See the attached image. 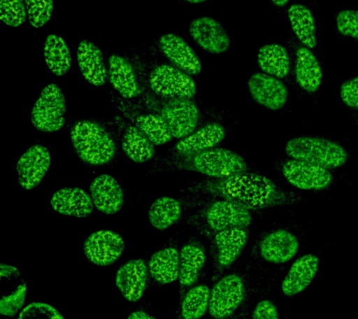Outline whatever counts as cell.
<instances>
[{"label":"cell","instance_id":"6da1fadb","mask_svg":"<svg viewBox=\"0 0 358 319\" xmlns=\"http://www.w3.org/2000/svg\"><path fill=\"white\" fill-rule=\"evenodd\" d=\"M194 187L198 192L234 201L248 210L268 208L292 201V196L267 176L248 171L228 178L209 179Z\"/></svg>","mask_w":358,"mask_h":319},{"label":"cell","instance_id":"7a4b0ae2","mask_svg":"<svg viewBox=\"0 0 358 319\" xmlns=\"http://www.w3.org/2000/svg\"><path fill=\"white\" fill-rule=\"evenodd\" d=\"M159 170L192 171L211 178H224L246 172L248 165L239 154L227 148H213L200 153L172 154L155 165Z\"/></svg>","mask_w":358,"mask_h":319},{"label":"cell","instance_id":"3957f363","mask_svg":"<svg viewBox=\"0 0 358 319\" xmlns=\"http://www.w3.org/2000/svg\"><path fill=\"white\" fill-rule=\"evenodd\" d=\"M70 139L80 160L100 166L110 162L116 154V145L110 134L92 120H80L73 125Z\"/></svg>","mask_w":358,"mask_h":319},{"label":"cell","instance_id":"277c9868","mask_svg":"<svg viewBox=\"0 0 358 319\" xmlns=\"http://www.w3.org/2000/svg\"><path fill=\"white\" fill-rule=\"evenodd\" d=\"M143 99L148 109L164 120L173 139H184L197 128L200 111L192 99L161 97L151 91L145 92Z\"/></svg>","mask_w":358,"mask_h":319},{"label":"cell","instance_id":"5b68a950","mask_svg":"<svg viewBox=\"0 0 358 319\" xmlns=\"http://www.w3.org/2000/svg\"><path fill=\"white\" fill-rule=\"evenodd\" d=\"M285 153L293 160L319 165L327 169L343 166L348 154L338 143L315 136H298L288 140Z\"/></svg>","mask_w":358,"mask_h":319},{"label":"cell","instance_id":"8992f818","mask_svg":"<svg viewBox=\"0 0 358 319\" xmlns=\"http://www.w3.org/2000/svg\"><path fill=\"white\" fill-rule=\"evenodd\" d=\"M66 100L55 83L45 86L34 104L31 120L34 127L43 133H55L66 123Z\"/></svg>","mask_w":358,"mask_h":319},{"label":"cell","instance_id":"52a82bcc","mask_svg":"<svg viewBox=\"0 0 358 319\" xmlns=\"http://www.w3.org/2000/svg\"><path fill=\"white\" fill-rule=\"evenodd\" d=\"M245 297V285L237 274L217 279L211 288L208 313L212 319H228L234 315Z\"/></svg>","mask_w":358,"mask_h":319},{"label":"cell","instance_id":"ba28073f","mask_svg":"<svg viewBox=\"0 0 358 319\" xmlns=\"http://www.w3.org/2000/svg\"><path fill=\"white\" fill-rule=\"evenodd\" d=\"M150 91L164 98L192 99L197 87L192 76L172 64H161L150 73Z\"/></svg>","mask_w":358,"mask_h":319},{"label":"cell","instance_id":"9c48e42d","mask_svg":"<svg viewBox=\"0 0 358 319\" xmlns=\"http://www.w3.org/2000/svg\"><path fill=\"white\" fill-rule=\"evenodd\" d=\"M83 249L86 259L92 264L106 267L120 260L124 252L125 242L117 232L101 229L86 238Z\"/></svg>","mask_w":358,"mask_h":319},{"label":"cell","instance_id":"30bf717a","mask_svg":"<svg viewBox=\"0 0 358 319\" xmlns=\"http://www.w3.org/2000/svg\"><path fill=\"white\" fill-rule=\"evenodd\" d=\"M50 165L49 150L42 145H34L25 150L16 164L17 178L22 190L35 189L43 180Z\"/></svg>","mask_w":358,"mask_h":319},{"label":"cell","instance_id":"8fae6325","mask_svg":"<svg viewBox=\"0 0 358 319\" xmlns=\"http://www.w3.org/2000/svg\"><path fill=\"white\" fill-rule=\"evenodd\" d=\"M282 175L293 187L310 192L327 189L333 180L332 173L327 168L299 160L285 162Z\"/></svg>","mask_w":358,"mask_h":319},{"label":"cell","instance_id":"7c38bea8","mask_svg":"<svg viewBox=\"0 0 358 319\" xmlns=\"http://www.w3.org/2000/svg\"><path fill=\"white\" fill-rule=\"evenodd\" d=\"M148 279V262L142 259L128 260L115 274V285L127 302H136L144 296Z\"/></svg>","mask_w":358,"mask_h":319},{"label":"cell","instance_id":"4fadbf2b","mask_svg":"<svg viewBox=\"0 0 358 319\" xmlns=\"http://www.w3.org/2000/svg\"><path fill=\"white\" fill-rule=\"evenodd\" d=\"M189 32L199 47L211 53L221 55L228 50L231 39L225 28L211 17L201 16L189 24Z\"/></svg>","mask_w":358,"mask_h":319},{"label":"cell","instance_id":"5bb4252c","mask_svg":"<svg viewBox=\"0 0 358 319\" xmlns=\"http://www.w3.org/2000/svg\"><path fill=\"white\" fill-rule=\"evenodd\" d=\"M248 87L255 102L268 109L279 111L288 99V90L280 78L265 73H255L249 78Z\"/></svg>","mask_w":358,"mask_h":319},{"label":"cell","instance_id":"9a60e30c","mask_svg":"<svg viewBox=\"0 0 358 319\" xmlns=\"http://www.w3.org/2000/svg\"><path fill=\"white\" fill-rule=\"evenodd\" d=\"M206 220L209 228L217 232L227 229L248 228L252 222V215L241 204L221 199L206 209Z\"/></svg>","mask_w":358,"mask_h":319},{"label":"cell","instance_id":"2e32d148","mask_svg":"<svg viewBox=\"0 0 358 319\" xmlns=\"http://www.w3.org/2000/svg\"><path fill=\"white\" fill-rule=\"evenodd\" d=\"M320 267V260L315 254L299 257L290 266L281 283L282 295L291 298L303 292L315 280Z\"/></svg>","mask_w":358,"mask_h":319},{"label":"cell","instance_id":"e0dca14e","mask_svg":"<svg viewBox=\"0 0 358 319\" xmlns=\"http://www.w3.org/2000/svg\"><path fill=\"white\" fill-rule=\"evenodd\" d=\"M299 242L296 235L287 229H277L266 235L259 245L263 260L271 264H284L298 253Z\"/></svg>","mask_w":358,"mask_h":319},{"label":"cell","instance_id":"ac0fdd59","mask_svg":"<svg viewBox=\"0 0 358 319\" xmlns=\"http://www.w3.org/2000/svg\"><path fill=\"white\" fill-rule=\"evenodd\" d=\"M159 46L165 57L173 66L183 70L190 76H197L201 71L200 58L194 50L176 34L168 33L159 38Z\"/></svg>","mask_w":358,"mask_h":319},{"label":"cell","instance_id":"d6986e66","mask_svg":"<svg viewBox=\"0 0 358 319\" xmlns=\"http://www.w3.org/2000/svg\"><path fill=\"white\" fill-rule=\"evenodd\" d=\"M90 195L95 208L106 215L120 212L124 204V194L120 184L113 176L100 175L92 180Z\"/></svg>","mask_w":358,"mask_h":319},{"label":"cell","instance_id":"ffe728a7","mask_svg":"<svg viewBox=\"0 0 358 319\" xmlns=\"http://www.w3.org/2000/svg\"><path fill=\"white\" fill-rule=\"evenodd\" d=\"M50 207L58 214L78 218H87L94 211L91 195L78 187H62L52 195Z\"/></svg>","mask_w":358,"mask_h":319},{"label":"cell","instance_id":"44dd1931","mask_svg":"<svg viewBox=\"0 0 358 319\" xmlns=\"http://www.w3.org/2000/svg\"><path fill=\"white\" fill-rule=\"evenodd\" d=\"M206 262L203 246L196 242L187 243L179 252V298L189 288L198 284Z\"/></svg>","mask_w":358,"mask_h":319},{"label":"cell","instance_id":"7402d4cb","mask_svg":"<svg viewBox=\"0 0 358 319\" xmlns=\"http://www.w3.org/2000/svg\"><path fill=\"white\" fill-rule=\"evenodd\" d=\"M248 241L245 228H232L215 232V263L221 270L231 267L242 255Z\"/></svg>","mask_w":358,"mask_h":319},{"label":"cell","instance_id":"603a6c76","mask_svg":"<svg viewBox=\"0 0 358 319\" xmlns=\"http://www.w3.org/2000/svg\"><path fill=\"white\" fill-rule=\"evenodd\" d=\"M78 69L83 78L91 85H105L108 78V69L103 61V52L94 42L83 39L77 47Z\"/></svg>","mask_w":358,"mask_h":319},{"label":"cell","instance_id":"cb8c5ba5","mask_svg":"<svg viewBox=\"0 0 358 319\" xmlns=\"http://www.w3.org/2000/svg\"><path fill=\"white\" fill-rule=\"evenodd\" d=\"M108 78L114 89L124 99H134L141 94L133 66L122 56L113 55L109 57Z\"/></svg>","mask_w":358,"mask_h":319},{"label":"cell","instance_id":"d4e9b609","mask_svg":"<svg viewBox=\"0 0 358 319\" xmlns=\"http://www.w3.org/2000/svg\"><path fill=\"white\" fill-rule=\"evenodd\" d=\"M148 274L156 285H166L178 281L179 251L175 246L159 249L148 262Z\"/></svg>","mask_w":358,"mask_h":319},{"label":"cell","instance_id":"484cf974","mask_svg":"<svg viewBox=\"0 0 358 319\" xmlns=\"http://www.w3.org/2000/svg\"><path fill=\"white\" fill-rule=\"evenodd\" d=\"M226 136L225 128L220 123H209L179 140L173 154L200 153L215 148Z\"/></svg>","mask_w":358,"mask_h":319},{"label":"cell","instance_id":"4316f807","mask_svg":"<svg viewBox=\"0 0 358 319\" xmlns=\"http://www.w3.org/2000/svg\"><path fill=\"white\" fill-rule=\"evenodd\" d=\"M296 80L305 92H317L320 88L323 72L315 55L306 47L299 48L296 57Z\"/></svg>","mask_w":358,"mask_h":319},{"label":"cell","instance_id":"83f0119b","mask_svg":"<svg viewBox=\"0 0 358 319\" xmlns=\"http://www.w3.org/2000/svg\"><path fill=\"white\" fill-rule=\"evenodd\" d=\"M43 58L48 69L57 77H63L71 69V52L61 36H47L43 44Z\"/></svg>","mask_w":358,"mask_h":319},{"label":"cell","instance_id":"f1b7e54d","mask_svg":"<svg viewBox=\"0 0 358 319\" xmlns=\"http://www.w3.org/2000/svg\"><path fill=\"white\" fill-rule=\"evenodd\" d=\"M208 285L196 284L179 298L178 319H201L209 310Z\"/></svg>","mask_w":358,"mask_h":319},{"label":"cell","instance_id":"f546056e","mask_svg":"<svg viewBox=\"0 0 358 319\" xmlns=\"http://www.w3.org/2000/svg\"><path fill=\"white\" fill-rule=\"evenodd\" d=\"M257 64L263 73L277 78L287 77L290 70L289 56L282 45L266 44L259 50Z\"/></svg>","mask_w":358,"mask_h":319},{"label":"cell","instance_id":"4dcf8cb0","mask_svg":"<svg viewBox=\"0 0 358 319\" xmlns=\"http://www.w3.org/2000/svg\"><path fill=\"white\" fill-rule=\"evenodd\" d=\"M123 153L137 164L150 161L155 155L152 142L136 125H128L122 140Z\"/></svg>","mask_w":358,"mask_h":319},{"label":"cell","instance_id":"1f68e13d","mask_svg":"<svg viewBox=\"0 0 358 319\" xmlns=\"http://www.w3.org/2000/svg\"><path fill=\"white\" fill-rule=\"evenodd\" d=\"M288 19L294 34L304 47L308 49L315 48L317 41L315 17L312 10L305 5L291 6L288 10Z\"/></svg>","mask_w":358,"mask_h":319},{"label":"cell","instance_id":"d6a6232c","mask_svg":"<svg viewBox=\"0 0 358 319\" xmlns=\"http://www.w3.org/2000/svg\"><path fill=\"white\" fill-rule=\"evenodd\" d=\"M182 207L176 199L164 196L154 201L148 209V221L154 229L164 231L180 220Z\"/></svg>","mask_w":358,"mask_h":319},{"label":"cell","instance_id":"836d02e7","mask_svg":"<svg viewBox=\"0 0 358 319\" xmlns=\"http://www.w3.org/2000/svg\"><path fill=\"white\" fill-rule=\"evenodd\" d=\"M134 125L145 134L154 146L166 144L172 139L169 128L159 114L154 112L134 114Z\"/></svg>","mask_w":358,"mask_h":319},{"label":"cell","instance_id":"e575fe53","mask_svg":"<svg viewBox=\"0 0 358 319\" xmlns=\"http://www.w3.org/2000/svg\"><path fill=\"white\" fill-rule=\"evenodd\" d=\"M27 287L24 279L13 290L3 291L0 299V313L6 318H13L24 309L27 301Z\"/></svg>","mask_w":358,"mask_h":319},{"label":"cell","instance_id":"d590c367","mask_svg":"<svg viewBox=\"0 0 358 319\" xmlns=\"http://www.w3.org/2000/svg\"><path fill=\"white\" fill-rule=\"evenodd\" d=\"M31 27L38 29L49 22L53 13V0H24Z\"/></svg>","mask_w":358,"mask_h":319},{"label":"cell","instance_id":"8d00e7d4","mask_svg":"<svg viewBox=\"0 0 358 319\" xmlns=\"http://www.w3.org/2000/svg\"><path fill=\"white\" fill-rule=\"evenodd\" d=\"M0 18L3 24L18 27L27 18L24 0H0Z\"/></svg>","mask_w":358,"mask_h":319},{"label":"cell","instance_id":"74e56055","mask_svg":"<svg viewBox=\"0 0 358 319\" xmlns=\"http://www.w3.org/2000/svg\"><path fill=\"white\" fill-rule=\"evenodd\" d=\"M18 319H66L60 311L46 302H34L24 306Z\"/></svg>","mask_w":358,"mask_h":319},{"label":"cell","instance_id":"f35d334b","mask_svg":"<svg viewBox=\"0 0 358 319\" xmlns=\"http://www.w3.org/2000/svg\"><path fill=\"white\" fill-rule=\"evenodd\" d=\"M336 25L341 35L358 39V10L341 11L336 18Z\"/></svg>","mask_w":358,"mask_h":319},{"label":"cell","instance_id":"ab89813d","mask_svg":"<svg viewBox=\"0 0 358 319\" xmlns=\"http://www.w3.org/2000/svg\"><path fill=\"white\" fill-rule=\"evenodd\" d=\"M340 94L341 100L348 108L358 109V77L345 81L341 86Z\"/></svg>","mask_w":358,"mask_h":319},{"label":"cell","instance_id":"60d3db41","mask_svg":"<svg viewBox=\"0 0 358 319\" xmlns=\"http://www.w3.org/2000/svg\"><path fill=\"white\" fill-rule=\"evenodd\" d=\"M252 319H280L278 309L271 299H262L255 306Z\"/></svg>","mask_w":358,"mask_h":319},{"label":"cell","instance_id":"b9f144b4","mask_svg":"<svg viewBox=\"0 0 358 319\" xmlns=\"http://www.w3.org/2000/svg\"><path fill=\"white\" fill-rule=\"evenodd\" d=\"M0 277L1 280H13L21 278L22 274L15 266L2 263L0 265Z\"/></svg>","mask_w":358,"mask_h":319},{"label":"cell","instance_id":"7bdbcfd3","mask_svg":"<svg viewBox=\"0 0 358 319\" xmlns=\"http://www.w3.org/2000/svg\"><path fill=\"white\" fill-rule=\"evenodd\" d=\"M127 319H157L145 311H134L128 316Z\"/></svg>","mask_w":358,"mask_h":319},{"label":"cell","instance_id":"ee69618b","mask_svg":"<svg viewBox=\"0 0 358 319\" xmlns=\"http://www.w3.org/2000/svg\"><path fill=\"white\" fill-rule=\"evenodd\" d=\"M271 2L277 7H284L285 5L287 4L288 0H271Z\"/></svg>","mask_w":358,"mask_h":319},{"label":"cell","instance_id":"f6af8a7d","mask_svg":"<svg viewBox=\"0 0 358 319\" xmlns=\"http://www.w3.org/2000/svg\"><path fill=\"white\" fill-rule=\"evenodd\" d=\"M187 3H190V4H200V3L206 2V0H184Z\"/></svg>","mask_w":358,"mask_h":319}]
</instances>
